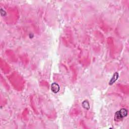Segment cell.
<instances>
[{"instance_id":"7a4b0ae2","label":"cell","mask_w":129,"mask_h":129,"mask_svg":"<svg viewBox=\"0 0 129 129\" xmlns=\"http://www.w3.org/2000/svg\"><path fill=\"white\" fill-rule=\"evenodd\" d=\"M51 89H52V91L54 93H57L60 91V87L58 83L54 82L52 83V84L51 85Z\"/></svg>"},{"instance_id":"3957f363","label":"cell","mask_w":129,"mask_h":129,"mask_svg":"<svg viewBox=\"0 0 129 129\" xmlns=\"http://www.w3.org/2000/svg\"><path fill=\"white\" fill-rule=\"evenodd\" d=\"M119 73L117 72H115L113 76L111 78V79H110L109 82V84L110 85H113V84L114 83H115V82L118 79V78H119Z\"/></svg>"},{"instance_id":"6da1fadb","label":"cell","mask_w":129,"mask_h":129,"mask_svg":"<svg viewBox=\"0 0 129 129\" xmlns=\"http://www.w3.org/2000/svg\"><path fill=\"white\" fill-rule=\"evenodd\" d=\"M128 110L125 109H122L120 110L116 111L115 115V120L116 121H119L122 120L128 115Z\"/></svg>"},{"instance_id":"277c9868","label":"cell","mask_w":129,"mask_h":129,"mask_svg":"<svg viewBox=\"0 0 129 129\" xmlns=\"http://www.w3.org/2000/svg\"><path fill=\"white\" fill-rule=\"evenodd\" d=\"M82 106L83 108H84L86 109H89V103L87 100H84L82 102Z\"/></svg>"}]
</instances>
